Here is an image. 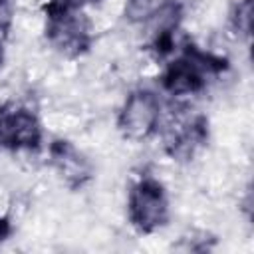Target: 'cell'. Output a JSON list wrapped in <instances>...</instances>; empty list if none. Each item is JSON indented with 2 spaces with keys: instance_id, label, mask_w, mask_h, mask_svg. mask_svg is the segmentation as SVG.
Returning a JSON list of instances; mask_svg holds the SVG:
<instances>
[{
  "instance_id": "obj_3",
  "label": "cell",
  "mask_w": 254,
  "mask_h": 254,
  "mask_svg": "<svg viewBox=\"0 0 254 254\" xmlns=\"http://www.w3.org/2000/svg\"><path fill=\"white\" fill-rule=\"evenodd\" d=\"M40 143V123L26 109L0 115V145L10 149H34Z\"/></svg>"
},
{
  "instance_id": "obj_6",
  "label": "cell",
  "mask_w": 254,
  "mask_h": 254,
  "mask_svg": "<svg viewBox=\"0 0 254 254\" xmlns=\"http://www.w3.org/2000/svg\"><path fill=\"white\" fill-rule=\"evenodd\" d=\"M71 2H91V0H71Z\"/></svg>"
},
{
  "instance_id": "obj_5",
  "label": "cell",
  "mask_w": 254,
  "mask_h": 254,
  "mask_svg": "<svg viewBox=\"0 0 254 254\" xmlns=\"http://www.w3.org/2000/svg\"><path fill=\"white\" fill-rule=\"evenodd\" d=\"M6 232H8V224H6L4 218H0V240L6 236Z\"/></svg>"
},
{
  "instance_id": "obj_4",
  "label": "cell",
  "mask_w": 254,
  "mask_h": 254,
  "mask_svg": "<svg viewBox=\"0 0 254 254\" xmlns=\"http://www.w3.org/2000/svg\"><path fill=\"white\" fill-rule=\"evenodd\" d=\"M151 10H153L151 0H131V2H129V16L135 18V20L149 16Z\"/></svg>"
},
{
  "instance_id": "obj_2",
  "label": "cell",
  "mask_w": 254,
  "mask_h": 254,
  "mask_svg": "<svg viewBox=\"0 0 254 254\" xmlns=\"http://www.w3.org/2000/svg\"><path fill=\"white\" fill-rule=\"evenodd\" d=\"M159 123V99L151 91H135L127 97L119 117L123 133L131 139H145Z\"/></svg>"
},
{
  "instance_id": "obj_1",
  "label": "cell",
  "mask_w": 254,
  "mask_h": 254,
  "mask_svg": "<svg viewBox=\"0 0 254 254\" xmlns=\"http://www.w3.org/2000/svg\"><path fill=\"white\" fill-rule=\"evenodd\" d=\"M167 198L159 183L155 181H141L129 196V216L131 222L143 230L151 232L165 224L167 220Z\"/></svg>"
}]
</instances>
